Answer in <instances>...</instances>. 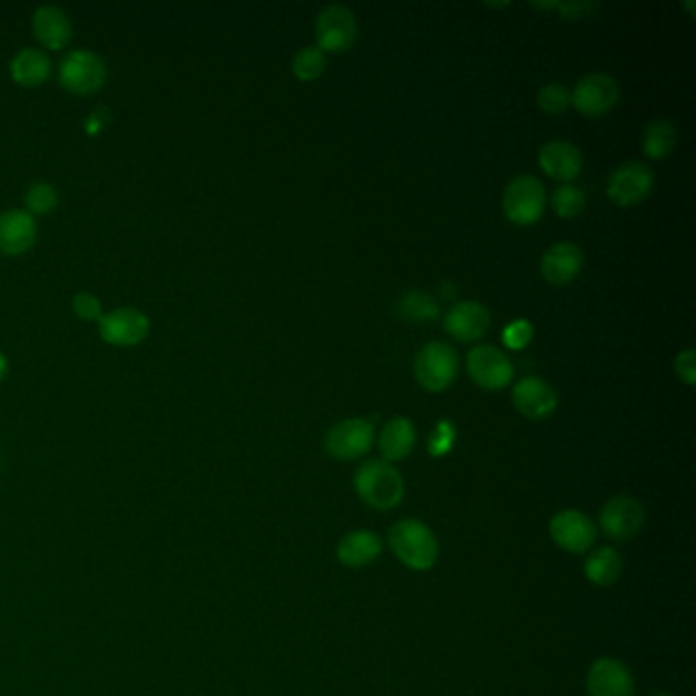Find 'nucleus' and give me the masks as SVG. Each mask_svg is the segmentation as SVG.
I'll use <instances>...</instances> for the list:
<instances>
[{"mask_svg":"<svg viewBox=\"0 0 696 696\" xmlns=\"http://www.w3.org/2000/svg\"><path fill=\"white\" fill-rule=\"evenodd\" d=\"M649 696H676V695H670V693H654V695H649Z\"/></svg>","mask_w":696,"mask_h":696,"instance_id":"nucleus-36","label":"nucleus"},{"mask_svg":"<svg viewBox=\"0 0 696 696\" xmlns=\"http://www.w3.org/2000/svg\"><path fill=\"white\" fill-rule=\"evenodd\" d=\"M72 308L76 317H80L82 321H100V317L105 315L98 296L92 293L76 294L72 298Z\"/></svg>","mask_w":696,"mask_h":696,"instance_id":"nucleus-33","label":"nucleus"},{"mask_svg":"<svg viewBox=\"0 0 696 696\" xmlns=\"http://www.w3.org/2000/svg\"><path fill=\"white\" fill-rule=\"evenodd\" d=\"M587 690L588 696H634L636 683L624 661L599 658L588 670Z\"/></svg>","mask_w":696,"mask_h":696,"instance_id":"nucleus-15","label":"nucleus"},{"mask_svg":"<svg viewBox=\"0 0 696 696\" xmlns=\"http://www.w3.org/2000/svg\"><path fill=\"white\" fill-rule=\"evenodd\" d=\"M550 536L560 550L580 556L592 550V546L597 543L599 529L587 514L576 509H566L553 514L550 521Z\"/></svg>","mask_w":696,"mask_h":696,"instance_id":"nucleus-12","label":"nucleus"},{"mask_svg":"<svg viewBox=\"0 0 696 696\" xmlns=\"http://www.w3.org/2000/svg\"><path fill=\"white\" fill-rule=\"evenodd\" d=\"M600 529L607 538L625 543L636 538L646 523V511L641 502L629 494H617L605 502L600 511Z\"/></svg>","mask_w":696,"mask_h":696,"instance_id":"nucleus-11","label":"nucleus"},{"mask_svg":"<svg viewBox=\"0 0 696 696\" xmlns=\"http://www.w3.org/2000/svg\"><path fill=\"white\" fill-rule=\"evenodd\" d=\"M585 575L595 587H612L624 575V558L615 548H599L588 556Z\"/></svg>","mask_w":696,"mask_h":696,"instance_id":"nucleus-24","label":"nucleus"},{"mask_svg":"<svg viewBox=\"0 0 696 696\" xmlns=\"http://www.w3.org/2000/svg\"><path fill=\"white\" fill-rule=\"evenodd\" d=\"M674 372L688 386H695L696 382V354L695 350H685L674 360Z\"/></svg>","mask_w":696,"mask_h":696,"instance_id":"nucleus-34","label":"nucleus"},{"mask_svg":"<svg viewBox=\"0 0 696 696\" xmlns=\"http://www.w3.org/2000/svg\"><path fill=\"white\" fill-rule=\"evenodd\" d=\"M538 105L539 109L548 115H562L572 105V97L566 86L551 82L539 90Z\"/></svg>","mask_w":696,"mask_h":696,"instance_id":"nucleus-30","label":"nucleus"},{"mask_svg":"<svg viewBox=\"0 0 696 696\" xmlns=\"http://www.w3.org/2000/svg\"><path fill=\"white\" fill-rule=\"evenodd\" d=\"M37 239V223L33 215L21 208H11L0 215V254L21 256L31 249Z\"/></svg>","mask_w":696,"mask_h":696,"instance_id":"nucleus-19","label":"nucleus"},{"mask_svg":"<svg viewBox=\"0 0 696 696\" xmlns=\"http://www.w3.org/2000/svg\"><path fill=\"white\" fill-rule=\"evenodd\" d=\"M33 36L37 37V41L43 46V48L63 49L70 39H72V23L68 19V14L58 9V7H39L33 12Z\"/></svg>","mask_w":696,"mask_h":696,"instance_id":"nucleus-20","label":"nucleus"},{"mask_svg":"<svg viewBox=\"0 0 696 696\" xmlns=\"http://www.w3.org/2000/svg\"><path fill=\"white\" fill-rule=\"evenodd\" d=\"M468 376L484 391H501L513 382L514 367L504 352L494 345H477L465 357Z\"/></svg>","mask_w":696,"mask_h":696,"instance_id":"nucleus-8","label":"nucleus"},{"mask_svg":"<svg viewBox=\"0 0 696 696\" xmlns=\"http://www.w3.org/2000/svg\"><path fill=\"white\" fill-rule=\"evenodd\" d=\"M51 73V61L48 53L36 48H24L12 58L11 76L19 86L36 88L41 86Z\"/></svg>","mask_w":696,"mask_h":696,"instance_id":"nucleus-23","label":"nucleus"},{"mask_svg":"<svg viewBox=\"0 0 696 696\" xmlns=\"http://www.w3.org/2000/svg\"><path fill=\"white\" fill-rule=\"evenodd\" d=\"M539 268L550 284L563 286L575 282L585 268V254L575 242H558L546 249Z\"/></svg>","mask_w":696,"mask_h":696,"instance_id":"nucleus-17","label":"nucleus"},{"mask_svg":"<svg viewBox=\"0 0 696 696\" xmlns=\"http://www.w3.org/2000/svg\"><path fill=\"white\" fill-rule=\"evenodd\" d=\"M416 429L411 419L394 416L380 431L379 450L384 462H401L415 450Z\"/></svg>","mask_w":696,"mask_h":696,"instance_id":"nucleus-21","label":"nucleus"},{"mask_svg":"<svg viewBox=\"0 0 696 696\" xmlns=\"http://www.w3.org/2000/svg\"><path fill=\"white\" fill-rule=\"evenodd\" d=\"M315 39L323 53H343L357 41V19L345 4H330L318 12Z\"/></svg>","mask_w":696,"mask_h":696,"instance_id":"nucleus-6","label":"nucleus"},{"mask_svg":"<svg viewBox=\"0 0 696 696\" xmlns=\"http://www.w3.org/2000/svg\"><path fill=\"white\" fill-rule=\"evenodd\" d=\"M531 340H533V325L527 318H514L502 330V343L514 352L526 350Z\"/></svg>","mask_w":696,"mask_h":696,"instance_id":"nucleus-32","label":"nucleus"},{"mask_svg":"<svg viewBox=\"0 0 696 696\" xmlns=\"http://www.w3.org/2000/svg\"><path fill=\"white\" fill-rule=\"evenodd\" d=\"M7 372H9V362L4 355L0 354V382L7 379Z\"/></svg>","mask_w":696,"mask_h":696,"instance_id":"nucleus-35","label":"nucleus"},{"mask_svg":"<svg viewBox=\"0 0 696 696\" xmlns=\"http://www.w3.org/2000/svg\"><path fill=\"white\" fill-rule=\"evenodd\" d=\"M551 208L560 219H576L587 208V195L575 184H562L551 193Z\"/></svg>","mask_w":696,"mask_h":696,"instance_id":"nucleus-27","label":"nucleus"},{"mask_svg":"<svg viewBox=\"0 0 696 696\" xmlns=\"http://www.w3.org/2000/svg\"><path fill=\"white\" fill-rule=\"evenodd\" d=\"M327 68V56L317 46L301 48L293 58V73L301 82H313Z\"/></svg>","mask_w":696,"mask_h":696,"instance_id":"nucleus-28","label":"nucleus"},{"mask_svg":"<svg viewBox=\"0 0 696 696\" xmlns=\"http://www.w3.org/2000/svg\"><path fill=\"white\" fill-rule=\"evenodd\" d=\"M455 428H453L452 421H445L441 419L440 423L435 425V429L431 431L429 435L428 450L433 458H443L448 453L452 452L453 445H455Z\"/></svg>","mask_w":696,"mask_h":696,"instance_id":"nucleus-31","label":"nucleus"},{"mask_svg":"<svg viewBox=\"0 0 696 696\" xmlns=\"http://www.w3.org/2000/svg\"><path fill=\"white\" fill-rule=\"evenodd\" d=\"M380 553H382V539L367 529L350 531L347 536H343L337 546V558L347 568L370 566Z\"/></svg>","mask_w":696,"mask_h":696,"instance_id":"nucleus-22","label":"nucleus"},{"mask_svg":"<svg viewBox=\"0 0 696 696\" xmlns=\"http://www.w3.org/2000/svg\"><path fill=\"white\" fill-rule=\"evenodd\" d=\"M396 313L409 323H423V321H433L440 315V305L425 291H411L399 298Z\"/></svg>","mask_w":696,"mask_h":696,"instance_id":"nucleus-26","label":"nucleus"},{"mask_svg":"<svg viewBox=\"0 0 696 696\" xmlns=\"http://www.w3.org/2000/svg\"><path fill=\"white\" fill-rule=\"evenodd\" d=\"M572 105L588 119L605 117L619 102V85L605 72L587 73L570 92Z\"/></svg>","mask_w":696,"mask_h":696,"instance_id":"nucleus-10","label":"nucleus"},{"mask_svg":"<svg viewBox=\"0 0 696 696\" xmlns=\"http://www.w3.org/2000/svg\"><path fill=\"white\" fill-rule=\"evenodd\" d=\"M678 144V131L673 122L666 119H656L649 122L644 131V154L651 159H661L670 156Z\"/></svg>","mask_w":696,"mask_h":696,"instance_id":"nucleus-25","label":"nucleus"},{"mask_svg":"<svg viewBox=\"0 0 696 696\" xmlns=\"http://www.w3.org/2000/svg\"><path fill=\"white\" fill-rule=\"evenodd\" d=\"M489 308L477 301H464L453 305L445 315V331L458 342H478L490 330Z\"/></svg>","mask_w":696,"mask_h":696,"instance_id":"nucleus-18","label":"nucleus"},{"mask_svg":"<svg viewBox=\"0 0 696 696\" xmlns=\"http://www.w3.org/2000/svg\"><path fill=\"white\" fill-rule=\"evenodd\" d=\"M656 176L644 161H625L612 171L607 183V195L619 207H636L654 190Z\"/></svg>","mask_w":696,"mask_h":696,"instance_id":"nucleus-9","label":"nucleus"},{"mask_svg":"<svg viewBox=\"0 0 696 696\" xmlns=\"http://www.w3.org/2000/svg\"><path fill=\"white\" fill-rule=\"evenodd\" d=\"M458 354L452 345L429 342L415 357V379L425 391L443 392L458 379Z\"/></svg>","mask_w":696,"mask_h":696,"instance_id":"nucleus-4","label":"nucleus"},{"mask_svg":"<svg viewBox=\"0 0 696 696\" xmlns=\"http://www.w3.org/2000/svg\"><path fill=\"white\" fill-rule=\"evenodd\" d=\"M100 337L117 347H134L149 335V318L135 306H119L98 321Z\"/></svg>","mask_w":696,"mask_h":696,"instance_id":"nucleus-13","label":"nucleus"},{"mask_svg":"<svg viewBox=\"0 0 696 696\" xmlns=\"http://www.w3.org/2000/svg\"><path fill=\"white\" fill-rule=\"evenodd\" d=\"M354 489L367 507L391 511L404 497V480L394 465L384 460H367L355 470Z\"/></svg>","mask_w":696,"mask_h":696,"instance_id":"nucleus-1","label":"nucleus"},{"mask_svg":"<svg viewBox=\"0 0 696 696\" xmlns=\"http://www.w3.org/2000/svg\"><path fill=\"white\" fill-rule=\"evenodd\" d=\"M372 445H374V425L362 416H352L335 423L325 438V452L340 462L364 458L372 450Z\"/></svg>","mask_w":696,"mask_h":696,"instance_id":"nucleus-7","label":"nucleus"},{"mask_svg":"<svg viewBox=\"0 0 696 696\" xmlns=\"http://www.w3.org/2000/svg\"><path fill=\"white\" fill-rule=\"evenodd\" d=\"M514 409L531 421H543L556 413L558 394L546 380L526 376L514 384L511 392Z\"/></svg>","mask_w":696,"mask_h":696,"instance_id":"nucleus-14","label":"nucleus"},{"mask_svg":"<svg viewBox=\"0 0 696 696\" xmlns=\"http://www.w3.org/2000/svg\"><path fill=\"white\" fill-rule=\"evenodd\" d=\"M548 207L546 186L536 176H517L502 195V210L507 219L519 225L529 227L536 225Z\"/></svg>","mask_w":696,"mask_h":696,"instance_id":"nucleus-3","label":"nucleus"},{"mask_svg":"<svg viewBox=\"0 0 696 696\" xmlns=\"http://www.w3.org/2000/svg\"><path fill=\"white\" fill-rule=\"evenodd\" d=\"M107 82V66L90 49H73L60 66V85L78 97L95 95Z\"/></svg>","mask_w":696,"mask_h":696,"instance_id":"nucleus-5","label":"nucleus"},{"mask_svg":"<svg viewBox=\"0 0 696 696\" xmlns=\"http://www.w3.org/2000/svg\"><path fill=\"white\" fill-rule=\"evenodd\" d=\"M58 190L48 183H36L29 186L27 195H24V205L29 215H48L53 208L58 207Z\"/></svg>","mask_w":696,"mask_h":696,"instance_id":"nucleus-29","label":"nucleus"},{"mask_svg":"<svg viewBox=\"0 0 696 696\" xmlns=\"http://www.w3.org/2000/svg\"><path fill=\"white\" fill-rule=\"evenodd\" d=\"M389 546L392 553L415 572L431 570L440 556L438 538L425 523L416 519L394 523L389 531Z\"/></svg>","mask_w":696,"mask_h":696,"instance_id":"nucleus-2","label":"nucleus"},{"mask_svg":"<svg viewBox=\"0 0 696 696\" xmlns=\"http://www.w3.org/2000/svg\"><path fill=\"white\" fill-rule=\"evenodd\" d=\"M538 159L541 170L546 171L551 180H558L562 184H570L576 180L585 168V159H582L580 149L575 144L563 141V139H553V141L543 144L539 149Z\"/></svg>","mask_w":696,"mask_h":696,"instance_id":"nucleus-16","label":"nucleus"}]
</instances>
